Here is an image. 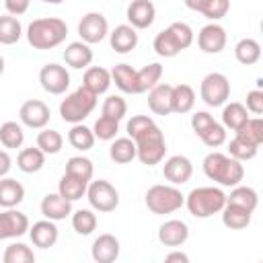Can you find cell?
<instances>
[{
  "label": "cell",
  "mask_w": 263,
  "mask_h": 263,
  "mask_svg": "<svg viewBox=\"0 0 263 263\" xmlns=\"http://www.w3.org/2000/svg\"><path fill=\"white\" fill-rule=\"evenodd\" d=\"M220 214H222V224L226 228H230V230L247 228L251 224V216H253L251 212H247V210H242L238 205H230V203H226Z\"/></svg>",
  "instance_id": "cell-34"
},
{
  "label": "cell",
  "mask_w": 263,
  "mask_h": 263,
  "mask_svg": "<svg viewBox=\"0 0 263 263\" xmlns=\"http://www.w3.org/2000/svg\"><path fill=\"white\" fill-rule=\"evenodd\" d=\"M226 203L238 205V208H242V210L253 214L257 210V205H259V195H257V191L253 187L236 185V187H232L230 195H226Z\"/></svg>",
  "instance_id": "cell-29"
},
{
  "label": "cell",
  "mask_w": 263,
  "mask_h": 263,
  "mask_svg": "<svg viewBox=\"0 0 263 263\" xmlns=\"http://www.w3.org/2000/svg\"><path fill=\"white\" fill-rule=\"evenodd\" d=\"M29 6H31L29 0H6V2H4L6 14H10V16H21V14H25V12L29 10Z\"/></svg>",
  "instance_id": "cell-52"
},
{
  "label": "cell",
  "mask_w": 263,
  "mask_h": 263,
  "mask_svg": "<svg viewBox=\"0 0 263 263\" xmlns=\"http://www.w3.org/2000/svg\"><path fill=\"white\" fill-rule=\"evenodd\" d=\"M25 142V132H23V125L16 123V121H4L0 125V144L8 150H14V148H21Z\"/></svg>",
  "instance_id": "cell-38"
},
{
  "label": "cell",
  "mask_w": 263,
  "mask_h": 263,
  "mask_svg": "<svg viewBox=\"0 0 263 263\" xmlns=\"http://www.w3.org/2000/svg\"><path fill=\"white\" fill-rule=\"evenodd\" d=\"M23 35V25L16 16L2 14L0 16V43L2 45H14Z\"/></svg>",
  "instance_id": "cell-40"
},
{
  "label": "cell",
  "mask_w": 263,
  "mask_h": 263,
  "mask_svg": "<svg viewBox=\"0 0 263 263\" xmlns=\"http://www.w3.org/2000/svg\"><path fill=\"white\" fill-rule=\"evenodd\" d=\"M49 117H51L49 107L39 99H29L18 109L21 123L31 129H45V125L49 123Z\"/></svg>",
  "instance_id": "cell-12"
},
{
  "label": "cell",
  "mask_w": 263,
  "mask_h": 263,
  "mask_svg": "<svg viewBox=\"0 0 263 263\" xmlns=\"http://www.w3.org/2000/svg\"><path fill=\"white\" fill-rule=\"evenodd\" d=\"M245 109L253 115H261L263 113V90L261 88H253L247 92V105Z\"/></svg>",
  "instance_id": "cell-51"
},
{
  "label": "cell",
  "mask_w": 263,
  "mask_h": 263,
  "mask_svg": "<svg viewBox=\"0 0 263 263\" xmlns=\"http://www.w3.org/2000/svg\"><path fill=\"white\" fill-rule=\"evenodd\" d=\"M134 144H136V158L142 164L154 166V164H160L164 160L166 142H164L162 129L156 123L152 127H148L146 132H142L140 136H136L134 138Z\"/></svg>",
  "instance_id": "cell-5"
},
{
  "label": "cell",
  "mask_w": 263,
  "mask_h": 263,
  "mask_svg": "<svg viewBox=\"0 0 263 263\" xmlns=\"http://www.w3.org/2000/svg\"><path fill=\"white\" fill-rule=\"evenodd\" d=\"M191 43H193V29L183 21H175L166 29L156 33L152 47L160 58H175L183 49H187Z\"/></svg>",
  "instance_id": "cell-3"
},
{
  "label": "cell",
  "mask_w": 263,
  "mask_h": 263,
  "mask_svg": "<svg viewBox=\"0 0 263 263\" xmlns=\"http://www.w3.org/2000/svg\"><path fill=\"white\" fill-rule=\"evenodd\" d=\"M109 156L117 164H127L136 158V144L132 138H115L109 146Z\"/></svg>",
  "instance_id": "cell-33"
},
{
  "label": "cell",
  "mask_w": 263,
  "mask_h": 263,
  "mask_svg": "<svg viewBox=\"0 0 263 263\" xmlns=\"http://www.w3.org/2000/svg\"><path fill=\"white\" fill-rule=\"evenodd\" d=\"M29 218L14 210H2L0 212V240H10V238H18L25 232H29Z\"/></svg>",
  "instance_id": "cell-13"
},
{
  "label": "cell",
  "mask_w": 263,
  "mask_h": 263,
  "mask_svg": "<svg viewBox=\"0 0 263 263\" xmlns=\"http://www.w3.org/2000/svg\"><path fill=\"white\" fill-rule=\"evenodd\" d=\"M119 240L105 232V234H99L90 247V257L95 263H115L117 257H119Z\"/></svg>",
  "instance_id": "cell-16"
},
{
  "label": "cell",
  "mask_w": 263,
  "mask_h": 263,
  "mask_svg": "<svg viewBox=\"0 0 263 263\" xmlns=\"http://www.w3.org/2000/svg\"><path fill=\"white\" fill-rule=\"evenodd\" d=\"M58 236H60L58 226L51 220H39V222H33V226H29V238L39 249L53 247L58 242Z\"/></svg>",
  "instance_id": "cell-21"
},
{
  "label": "cell",
  "mask_w": 263,
  "mask_h": 263,
  "mask_svg": "<svg viewBox=\"0 0 263 263\" xmlns=\"http://www.w3.org/2000/svg\"><path fill=\"white\" fill-rule=\"evenodd\" d=\"M86 199H88L92 210H97L101 214H109L119 205V191L109 181L99 179V181H90L88 183Z\"/></svg>",
  "instance_id": "cell-9"
},
{
  "label": "cell",
  "mask_w": 263,
  "mask_h": 263,
  "mask_svg": "<svg viewBox=\"0 0 263 263\" xmlns=\"http://www.w3.org/2000/svg\"><path fill=\"white\" fill-rule=\"evenodd\" d=\"M109 43H111L113 51H117V53H129L138 45V33L129 25H117L109 33Z\"/></svg>",
  "instance_id": "cell-23"
},
{
  "label": "cell",
  "mask_w": 263,
  "mask_h": 263,
  "mask_svg": "<svg viewBox=\"0 0 263 263\" xmlns=\"http://www.w3.org/2000/svg\"><path fill=\"white\" fill-rule=\"evenodd\" d=\"M257 152H259L257 146H253V144H249V142H245V140H240L236 136L228 142V156L234 158V160H238V162L253 160L257 156Z\"/></svg>",
  "instance_id": "cell-46"
},
{
  "label": "cell",
  "mask_w": 263,
  "mask_h": 263,
  "mask_svg": "<svg viewBox=\"0 0 263 263\" xmlns=\"http://www.w3.org/2000/svg\"><path fill=\"white\" fill-rule=\"evenodd\" d=\"M226 29L218 23H208L197 33V47L203 53H220L226 47Z\"/></svg>",
  "instance_id": "cell-14"
},
{
  "label": "cell",
  "mask_w": 263,
  "mask_h": 263,
  "mask_svg": "<svg viewBox=\"0 0 263 263\" xmlns=\"http://www.w3.org/2000/svg\"><path fill=\"white\" fill-rule=\"evenodd\" d=\"M189 238V226L183 220H166L158 228V240L164 247H181Z\"/></svg>",
  "instance_id": "cell-19"
},
{
  "label": "cell",
  "mask_w": 263,
  "mask_h": 263,
  "mask_svg": "<svg viewBox=\"0 0 263 263\" xmlns=\"http://www.w3.org/2000/svg\"><path fill=\"white\" fill-rule=\"evenodd\" d=\"M90 129H92V134H95V138L105 140V142H111V140H115V138H117L119 123H117V121H113V119H107V117H103V115H101V117L95 121V125H92Z\"/></svg>",
  "instance_id": "cell-47"
},
{
  "label": "cell",
  "mask_w": 263,
  "mask_h": 263,
  "mask_svg": "<svg viewBox=\"0 0 263 263\" xmlns=\"http://www.w3.org/2000/svg\"><path fill=\"white\" fill-rule=\"evenodd\" d=\"M195 105V90L189 84H175L171 92V111L173 113H189Z\"/></svg>",
  "instance_id": "cell-28"
},
{
  "label": "cell",
  "mask_w": 263,
  "mask_h": 263,
  "mask_svg": "<svg viewBox=\"0 0 263 263\" xmlns=\"http://www.w3.org/2000/svg\"><path fill=\"white\" fill-rule=\"evenodd\" d=\"M64 62L70 68H74V70L90 68V62H92V49H90V45H86L82 41L68 43L66 49H64Z\"/></svg>",
  "instance_id": "cell-24"
},
{
  "label": "cell",
  "mask_w": 263,
  "mask_h": 263,
  "mask_svg": "<svg viewBox=\"0 0 263 263\" xmlns=\"http://www.w3.org/2000/svg\"><path fill=\"white\" fill-rule=\"evenodd\" d=\"M199 140L208 146V148H218L222 144H226V129L222 127V123H214L203 136H199Z\"/></svg>",
  "instance_id": "cell-48"
},
{
  "label": "cell",
  "mask_w": 263,
  "mask_h": 263,
  "mask_svg": "<svg viewBox=\"0 0 263 263\" xmlns=\"http://www.w3.org/2000/svg\"><path fill=\"white\" fill-rule=\"evenodd\" d=\"M72 201L64 199L60 193H47L43 199H41V214L45 220H51V222H60V220H66L68 216H72Z\"/></svg>",
  "instance_id": "cell-18"
},
{
  "label": "cell",
  "mask_w": 263,
  "mask_h": 263,
  "mask_svg": "<svg viewBox=\"0 0 263 263\" xmlns=\"http://www.w3.org/2000/svg\"><path fill=\"white\" fill-rule=\"evenodd\" d=\"M162 175H164V179L171 183V185H183V183H187L189 179H191V175H193V164H191V160L187 158V156H183V154H175V156H171V158H166L164 160V164H162Z\"/></svg>",
  "instance_id": "cell-15"
},
{
  "label": "cell",
  "mask_w": 263,
  "mask_h": 263,
  "mask_svg": "<svg viewBox=\"0 0 263 263\" xmlns=\"http://www.w3.org/2000/svg\"><path fill=\"white\" fill-rule=\"evenodd\" d=\"M162 263H189V257H187V253H183V251H171V253L164 257Z\"/></svg>",
  "instance_id": "cell-54"
},
{
  "label": "cell",
  "mask_w": 263,
  "mask_h": 263,
  "mask_svg": "<svg viewBox=\"0 0 263 263\" xmlns=\"http://www.w3.org/2000/svg\"><path fill=\"white\" fill-rule=\"evenodd\" d=\"M25 199V187L21 181L12 177L0 179V208L2 210H14Z\"/></svg>",
  "instance_id": "cell-22"
},
{
  "label": "cell",
  "mask_w": 263,
  "mask_h": 263,
  "mask_svg": "<svg viewBox=\"0 0 263 263\" xmlns=\"http://www.w3.org/2000/svg\"><path fill=\"white\" fill-rule=\"evenodd\" d=\"M101 115L119 123V121L127 115V103H125V99L119 97V95H109V97L105 99V103H103Z\"/></svg>",
  "instance_id": "cell-45"
},
{
  "label": "cell",
  "mask_w": 263,
  "mask_h": 263,
  "mask_svg": "<svg viewBox=\"0 0 263 263\" xmlns=\"http://www.w3.org/2000/svg\"><path fill=\"white\" fill-rule=\"evenodd\" d=\"M234 58L242 64V66H253L259 62L261 58V45L257 39L253 37H242L236 45H234Z\"/></svg>",
  "instance_id": "cell-32"
},
{
  "label": "cell",
  "mask_w": 263,
  "mask_h": 263,
  "mask_svg": "<svg viewBox=\"0 0 263 263\" xmlns=\"http://www.w3.org/2000/svg\"><path fill=\"white\" fill-rule=\"evenodd\" d=\"M234 136L259 148L263 144V119L261 117H249L247 123L238 132H234Z\"/></svg>",
  "instance_id": "cell-41"
},
{
  "label": "cell",
  "mask_w": 263,
  "mask_h": 263,
  "mask_svg": "<svg viewBox=\"0 0 263 263\" xmlns=\"http://www.w3.org/2000/svg\"><path fill=\"white\" fill-rule=\"evenodd\" d=\"M97 107V97L92 92H88L86 88H76L74 92L66 95V99H62L60 103V117L66 123H82Z\"/></svg>",
  "instance_id": "cell-6"
},
{
  "label": "cell",
  "mask_w": 263,
  "mask_h": 263,
  "mask_svg": "<svg viewBox=\"0 0 263 263\" xmlns=\"http://www.w3.org/2000/svg\"><path fill=\"white\" fill-rule=\"evenodd\" d=\"M72 228L80 236H88L97 230V214L92 210H76L72 212Z\"/></svg>",
  "instance_id": "cell-44"
},
{
  "label": "cell",
  "mask_w": 263,
  "mask_h": 263,
  "mask_svg": "<svg viewBox=\"0 0 263 263\" xmlns=\"http://www.w3.org/2000/svg\"><path fill=\"white\" fill-rule=\"evenodd\" d=\"M45 164V154L35 146H29V148H23L16 156V166L27 173V175H33V173H39Z\"/></svg>",
  "instance_id": "cell-31"
},
{
  "label": "cell",
  "mask_w": 263,
  "mask_h": 263,
  "mask_svg": "<svg viewBox=\"0 0 263 263\" xmlns=\"http://www.w3.org/2000/svg\"><path fill=\"white\" fill-rule=\"evenodd\" d=\"M86 187H88V183L64 173L58 183V193L68 201H76V199H82V195H86Z\"/></svg>",
  "instance_id": "cell-36"
},
{
  "label": "cell",
  "mask_w": 263,
  "mask_h": 263,
  "mask_svg": "<svg viewBox=\"0 0 263 263\" xmlns=\"http://www.w3.org/2000/svg\"><path fill=\"white\" fill-rule=\"evenodd\" d=\"M185 6L195 10V12H199V14H203L212 23H216L222 16H226V12L230 8V2L228 0H187Z\"/></svg>",
  "instance_id": "cell-25"
},
{
  "label": "cell",
  "mask_w": 263,
  "mask_h": 263,
  "mask_svg": "<svg viewBox=\"0 0 263 263\" xmlns=\"http://www.w3.org/2000/svg\"><path fill=\"white\" fill-rule=\"evenodd\" d=\"M2 74H4V58L0 55V76H2Z\"/></svg>",
  "instance_id": "cell-55"
},
{
  "label": "cell",
  "mask_w": 263,
  "mask_h": 263,
  "mask_svg": "<svg viewBox=\"0 0 263 263\" xmlns=\"http://www.w3.org/2000/svg\"><path fill=\"white\" fill-rule=\"evenodd\" d=\"M62 146H64V138L58 129H41L37 134V148L47 156V154H58L62 152Z\"/></svg>",
  "instance_id": "cell-42"
},
{
  "label": "cell",
  "mask_w": 263,
  "mask_h": 263,
  "mask_svg": "<svg viewBox=\"0 0 263 263\" xmlns=\"http://www.w3.org/2000/svg\"><path fill=\"white\" fill-rule=\"evenodd\" d=\"M39 82H41L45 92L64 95L70 86V72L66 70V66H60V64L51 62V64H45L39 70Z\"/></svg>",
  "instance_id": "cell-11"
},
{
  "label": "cell",
  "mask_w": 263,
  "mask_h": 263,
  "mask_svg": "<svg viewBox=\"0 0 263 263\" xmlns=\"http://www.w3.org/2000/svg\"><path fill=\"white\" fill-rule=\"evenodd\" d=\"M144 201L152 214L164 216V214H173L181 210L185 205V195L175 185H152L146 191Z\"/></svg>",
  "instance_id": "cell-7"
},
{
  "label": "cell",
  "mask_w": 263,
  "mask_h": 263,
  "mask_svg": "<svg viewBox=\"0 0 263 263\" xmlns=\"http://www.w3.org/2000/svg\"><path fill=\"white\" fill-rule=\"evenodd\" d=\"M12 168V158L6 150H0V179H4Z\"/></svg>",
  "instance_id": "cell-53"
},
{
  "label": "cell",
  "mask_w": 263,
  "mask_h": 263,
  "mask_svg": "<svg viewBox=\"0 0 263 263\" xmlns=\"http://www.w3.org/2000/svg\"><path fill=\"white\" fill-rule=\"evenodd\" d=\"M127 25L132 29H148L156 18V6L150 0H134L127 6Z\"/></svg>",
  "instance_id": "cell-17"
},
{
  "label": "cell",
  "mask_w": 263,
  "mask_h": 263,
  "mask_svg": "<svg viewBox=\"0 0 263 263\" xmlns=\"http://www.w3.org/2000/svg\"><path fill=\"white\" fill-rule=\"evenodd\" d=\"M171 92H173V84L160 82L156 84L150 92H148V107L154 115H168L171 111Z\"/></svg>",
  "instance_id": "cell-26"
},
{
  "label": "cell",
  "mask_w": 263,
  "mask_h": 263,
  "mask_svg": "<svg viewBox=\"0 0 263 263\" xmlns=\"http://www.w3.org/2000/svg\"><path fill=\"white\" fill-rule=\"evenodd\" d=\"M249 119V111L245 109L242 103H226L222 109V127L238 132Z\"/></svg>",
  "instance_id": "cell-30"
},
{
  "label": "cell",
  "mask_w": 263,
  "mask_h": 263,
  "mask_svg": "<svg viewBox=\"0 0 263 263\" xmlns=\"http://www.w3.org/2000/svg\"><path fill=\"white\" fill-rule=\"evenodd\" d=\"M199 95L208 107H222L230 99V80L222 72H210L199 84Z\"/></svg>",
  "instance_id": "cell-8"
},
{
  "label": "cell",
  "mask_w": 263,
  "mask_h": 263,
  "mask_svg": "<svg viewBox=\"0 0 263 263\" xmlns=\"http://www.w3.org/2000/svg\"><path fill=\"white\" fill-rule=\"evenodd\" d=\"M95 140H97V138H95L92 129L86 127L84 123H76V125H72L70 132H68V142H70V146L76 148V150H80V152L90 150V148L95 146Z\"/></svg>",
  "instance_id": "cell-37"
},
{
  "label": "cell",
  "mask_w": 263,
  "mask_h": 263,
  "mask_svg": "<svg viewBox=\"0 0 263 263\" xmlns=\"http://www.w3.org/2000/svg\"><path fill=\"white\" fill-rule=\"evenodd\" d=\"M68 25L58 16L35 18L27 27V41L33 49H53L66 41Z\"/></svg>",
  "instance_id": "cell-1"
},
{
  "label": "cell",
  "mask_w": 263,
  "mask_h": 263,
  "mask_svg": "<svg viewBox=\"0 0 263 263\" xmlns=\"http://www.w3.org/2000/svg\"><path fill=\"white\" fill-rule=\"evenodd\" d=\"M111 86V72L103 66H90L84 70L82 76V88H86L88 92H92L95 97L105 95Z\"/></svg>",
  "instance_id": "cell-20"
},
{
  "label": "cell",
  "mask_w": 263,
  "mask_h": 263,
  "mask_svg": "<svg viewBox=\"0 0 263 263\" xmlns=\"http://www.w3.org/2000/svg\"><path fill=\"white\" fill-rule=\"evenodd\" d=\"M136 72L129 64H117L111 70V82H115V86L125 92V95H138V78Z\"/></svg>",
  "instance_id": "cell-27"
},
{
  "label": "cell",
  "mask_w": 263,
  "mask_h": 263,
  "mask_svg": "<svg viewBox=\"0 0 263 263\" xmlns=\"http://www.w3.org/2000/svg\"><path fill=\"white\" fill-rule=\"evenodd\" d=\"M185 205L193 218H210L226 205V193L220 187H195L185 195Z\"/></svg>",
  "instance_id": "cell-4"
},
{
  "label": "cell",
  "mask_w": 263,
  "mask_h": 263,
  "mask_svg": "<svg viewBox=\"0 0 263 263\" xmlns=\"http://www.w3.org/2000/svg\"><path fill=\"white\" fill-rule=\"evenodd\" d=\"M64 173L70 175V177H76V179H80L84 183H90L95 166H92V160H88L86 156H72V158H68Z\"/></svg>",
  "instance_id": "cell-39"
},
{
  "label": "cell",
  "mask_w": 263,
  "mask_h": 263,
  "mask_svg": "<svg viewBox=\"0 0 263 263\" xmlns=\"http://www.w3.org/2000/svg\"><path fill=\"white\" fill-rule=\"evenodd\" d=\"M78 35L80 41L86 45L101 43L109 35V23L103 12H86L78 23Z\"/></svg>",
  "instance_id": "cell-10"
},
{
  "label": "cell",
  "mask_w": 263,
  "mask_h": 263,
  "mask_svg": "<svg viewBox=\"0 0 263 263\" xmlns=\"http://www.w3.org/2000/svg\"><path fill=\"white\" fill-rule=\"evenodd\" d=\"M201 166H203L205 177L222 187H236V185H240V181L245 177L242 162H238L222 152H210L203 158Z\"/></svg>",
  "instance_id": "cell-2"
},
{
  "label": "cell",
  "mask_w": 263,
  "mask_h": 263,
  "mask_svg": "<svg viewBox=\"0 0 263 263\" xmlns=\"http://www.w3.org/2000/svg\"><path fill=\"white\" fill-rule=\"evenodd\" d=\"M136 78H138V95L140 92H150L156 84H160L162 66L158 62H152V64L144 66L142 70H138L136 72Z\"/></svg>",
  "instance_id": "cell-35"
},
{
  "label": "cell",
  "mask_w": 263,
  "mask_h": 263,
  "mask_svg": "<svg viewBox=\"0 0 263 263\" xmlns=\"http://www.w3.org/2000/svg\"><path fill=\"white\" fill-rule=\"evenodd\" d=\"M2 263H35V253L25 242H10L2 253Z\"/></svg>",
  "instance_id": "cell-43"
},
{
  "label": "cell",
  "mask_w": 263,
  "mask_h": 263,
  "mask_svg": "<svg viewBox=\"0 0 263 263\" xmlns=\"http://www.w3.org/2000/svg\"><path fill=\"white\" fill-rule=\"evenodd\" d=\"M154 125V119L152 117H148V115H132V119L127 121V125H125V129H127V138H136V136H140L142 132H146L148 127H152Z\"/></svg>",
  "instance_id": "cell-49"
},
{
  "label": "cell",
  "mask_w": 263,
  "mask_h": 263,
  "mask_svg": "<svg viewBox=\"0 0 263 263\" xmlns=\"http://www.w3.org/2000/svg\"><path fill=\"white\" fill-rule=\"evenodd\" d=\"M214 123H216V119H214L208 111H195V113L191 115V127H193V132H195L197 136H203Z\"/></svg>",
  "instance_id": "cell-50"
}]
</instances>
